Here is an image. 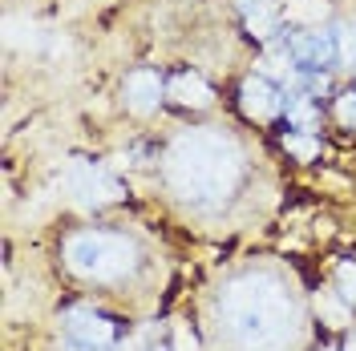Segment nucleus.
<instances>
[{
  "mask_svg": "<svg viewBox=\"0 0 356 351\" xmlns=\"http://www.w3.org/2000/svg\"><path fill=\"white\" fill-rule=\"evenodd\" d=\"M219 319L239 351H284L300 331V311L288 283L264 271L227 283L219 299Z\"/></svg>",
  "mask_w": 356,
  "mask_h": 351,
  "instance_id": "nucleus-1",
  "label": "nucleus"
},
{
  "mask_svg": "<svg viewBox=\"0 0 356 351\" xmlns=\"http://www.w3.org/2000/svg\"><path fill=\"white\" fill-rule=\"evenodd\" d=\"M239 174H243L239 146L219 130L182 133L166 154V182L175 186L178 198H186L195 206L222 202L239 186Z\"/></svg>",
  "mask_w": 356,
  "mask_h": 351,
  "instance_id": "nucleus-2",
  "label": "nucleus"
},
{
  "mask_svg": "<svg viewBox=\"0 0 356 351\" xmlns=\"http://www.w3.org/2000/svg\"><path fill=\"white\" fill-rule=\"evenodd\" d=\"M65 263L73 275H81L89 283H118L134 275L138 266V250L126 234H110V230H81L65 242Z\"/></svg>",
  "mask_w": 356,
  "mask_h": 351,
  "instance_id": "nucleus-3",
  "label": "nucleus"
},
{
  "mask_svg": "<svg viewBox=\"0 0 356 351\" xmlns=\"http://www.w3.org/2000/svg\"><path fill=\"white\" fill-rule=\"evenodd\" d=\"M291 61L300 69H328L340 61V49H336V33L328 28H308V33H296L288 41Z\"/></svg>",
  "mask_w": 356,
  "mask_h": 351,
  "instance_id": "nucleus-4",
  "label": "nucleus"
},
{
  "mask_svg": "<svg viewBox=\"0 0 356 351\" xmlns=\"http://www.w3.org/2000/svg\"><path fill=\"white\" fill-rule=\"evenodd\" d=\"M284 101H288V93L275 89L267 77H247L243 89H239V105H243V113L255 117V121H267V117L284 113Z\"/></svg>",
  "mask_w": 356,
  "mask_h": 351,
  "instance_id": "nucleus-5",
  "label": "nucleus"
},
{
  "mask_svg": "<svg viewBox=\"0 0 356 351\" xmlns=\"http://www.w3.org/2000/svg\"><path fill=\"white\" fill-rule=\"evenodd\" d=\"M69 335H73V343H86V348H110L113 339H118V327H113L110 319L102 315V311H93V307H77V311H69Z\"/></svg>",
  "mask_w": 356,
  "mask_h": 351,
  "instance_id": "nucleus-6",
  "label": "nucleus"
},
{
  "mask_svg": "<svg viewBox=\"0 0 356 351\" xmlns=\"http://www.w3.org/2000/svg\"><path fill=\"white\" fill-rule=\"evenodd\" d=\"M162 97H166V85L154 69H134L126 77V105L134 113H154L162 105Z\"/></svg>",
  "mask_w": 356,
  "mask_h": 351,
  "instance_id": "nucleus-7",
  "label": "nucleus"
},
{
  "mask_svg": "<svg viewBox=\"0 0 356 351\" xmlns=\"http://www.w3.org/2000/svg\"><path fill=\"white\" fill-rule=\"evenodd\" d=\"M239 8H243L247 28H251L259 41H271V37L280 33V8H275L271 0H239Z\"/></svg>",
  "mask_w": 356,
  "mask_h": 351,
  "instance_id": "nucleus-8",
  "label": "nucleus"
},
{
  "mask_svg": "<svg viewBox=\"0 0 356 351\" xmlns=\"http://www.w3.org/2000/svg\"><path fill=\"white\" fill-rule=\"evenodd\" d=\"M166 97H175L178 105H195V110H202V105H211V85L202 81L199 73H178L175 81L166 85Z\"/></svg>",
  "mask_w": 356,
  "mask_h": 351,
  "instance_id": "nucleus-9",
  "label": "nucleus"
},
{
  "mask_svg": "<svg viewBox=\"0 0 356 351\" xmlns=\"http://www.w3.org/2000/svg\"><path fill=\"white\" fill-rule=\"evenodd\" d=\"M113 186L110 178H102V170H81V178H77V194H81V202H102V198H113Z\"/></svg>",
  "mask_w": 356,
  "mask_h": 351,
  "instance_id": "nucleus-10",
  "label": "nucleus"
},
{
  "mask_svg": "<svg viewBox=\"0 0 356 351\" xmlns=\"http://www.w3.org/2000/svg\"><path fill=\"white\" fill-rule=\"evenodd\" d=\"M284 110H288L291 130H312V126H316V101H312V97H304V93H288Z\"/></svg>",
  "mask_w": 356,
  "mask_h": 351,
  "instance_id": "nucleus-11",
  "label": "nucleus"
},
{
  "mask_svg": "<svg viewBox=\"0 0 356 351\" xmlns=\"http://www.w3.org/2000/svg\"><path fill=\"white\" fill-rule=\"evenodd\" d=\"M284 150L300 157V162H312L316 157V142H312V130H288L284 133Z\"/></svg>",
  "mask_w": 356,
  "mask_h": 351,
  "instance_id": "nucleus-12",
  "label": "nucleus"
},
{
  "mask_svg": "<svg viewBox=\"0 0 356 351\" xmlns=\"http://www.w3.org/2000/svg\"><path fill=\"white\" fill-rule=\"evenodd\" d=\"M336 286H340V299L356 303V266H340L336 271Z\"/></svg>",
  "mask_w": 356,
  "mask_h": 351,
  "instance_id": "nucleus-13",
  "label": "nucleus"
},
{
  "mask_svg": "<svg viewBox=\"0 0 356 351\" xmlns=\"http://www.w3.org/2000/svg\"><path fill=\"white\" fill-rule=\"evenodd\" d=\"M336 117H340L344 126H353V130H356V89L340 93V101H336Z\"/></svg>",
  "mask_w": 356,
  "mask_h": 351,
  "instance_id": "nucleus-14",
  "label": "nucleus"
},
{
  "mask_svg": "<svg viewBox=\"0 0 356 351\" xmlns=\"http://www.w3.org/2000/svg\"><path fill=\"white\" fill-rule=\"evenodd\" d=\"M336 49H340V61H348V65H353V61H356V37H353V28H336Z\"/></svg>",
  "mask_w": 356,
  "mask_h": 351,
  "instance_id": "nucleus-15",
  "label": "nucleus"
},
{
  "mask_svg": "<svg viewBox=\"0 0 356 351\" xmlns=\"http://www.w3.org/2000/svg\"><path fill=\"white\" fill-rule=\"evenodd\" d=\"M178 351H195V339L186 331H178Z\"/></svg>",
  "mask_w": 356,
  "mask_h": 351,
  "instance_id": "nucleus-16",
  "label": "nucleus"
},
{
  "mask_svg": "<svg viewBox=\"0 0 356 351\" xmlns=\"http://www.w3.org/2000/svg\"><path fill=\"white\" fill-rule=\"evenodd\" d=\"M344 351H356V331L348 335V348H344Z\"/></svg>",
  "mask_w": 356,
  "mask_h": 351,
  "instance_id": "nucleus-17",
  "label": "nucleus"
}]
</instances>
